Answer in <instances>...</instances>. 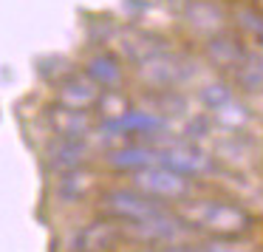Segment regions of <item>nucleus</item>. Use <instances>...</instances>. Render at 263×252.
I'll list each match as a JSON object with an SVG mask.
<instances>
[{"label":"nucleus","instance_id":"12","mask_svg":"<svg viewBox=\"0 0 263 252\" xmlns=\"http://www.w3.org/2000/svg\"><path fill=\"white\" fill-rule=\"evenodd\" d=\"M159 161H161V150L147 148V145H122V148H114L108 153V165L116 167V170H127V173L144 170V167L159 165Z\"/></svg>","mask_w":263,"mask_h":252},{"label":"nucleus","instance_id":"21","mask_svg":"<svg viewBox=\"0 0 263 252\" xmlns=\"http://www.w3.org/2000/svg\"><path fill=\"white\" fill-rule=\"evenodd\" d=\"M238 26L246 31L249 37H257V40H263V12H257V9H238Z\"/></svg>","mask_w":263,"mask_h":252},{"label":"nucleus","instance_id":"18","mask_svg":"<svg viewBox=\"0 0 263 252\" xmlns=\"http://www.w3.org/2000/svg\"><path fill=\"white\" fill-rule=\"evenodd\" d=\"M235 77H238V82L246 91H260L263 88V57L257 51H246V57L235 68Z\"/></svg>","mask_w":263,"mask_h":252},{"label":"nucleus","instance_id":"22","mask_svg":"<svg viewBox=\"0 0 263 252\" xmlns=\"http://www.w3.org/2000/svg\"><path fill=\"white\" fill-rule=\"evenodd\" d=\"M142 252H193V244H187V241H178V244H153Z\"/></svg>","mask_w":263,"mask_h":252},{"label":"nucleus","instance_id":"4","mask_svg":"<svg viewBox=\"0 0 263 252\" xmlns=\"http://www.w3.org/2000/svg\"><path fill=\"white\" fill-rule=\"evenodd\" d=\"M125 232L130 241H142V244H150V246L153 244H178V241H187L193 235V224L184 215L161 210L139 224H125Z\"/></svg>","mask_w":263,"mask_h":252},{"label":"nucleus","instance_id":"16","mask_svg":"<svg viewBox=\"0 0 263 252\" xmlns=\"http://www.w3.org/2000/svg\"><path fill=\"white\" fill-rule=\"evenodd\" d=\"M97 187V176L91 170H68V173H60V184H57V193L65 204H77V201L88 199Z\"/></svg>","mask_w":263,"mask_h":252},{"label":"nucleus","instance_id":"7","mask_svg":"<svg viewBox=\"0 0 263 252\" xmlns=\"http://www.w3.org/2000/svg\"><path fill=\"white\" fill-rule=\"evenodd\" d=\"M127 238L125 224L116 218H99V221L82 227L71 241V252H110Z\"/></svg>","mask_w":263,"mask_h":252},{"label":"nucleus","instance_id":"17","mask_svg":"<svg viewBox=\"0 0 263 252\" xmlns=\"http://www.w3.org/2000/svg\"><path fill=\"white\" fill-rule=\"evenodd\" d=\"M161 48H164V43H161L159 37L147 34V31H139V29H130L119 37V51H122V57H127L130 63H142V60L153 57Z\"/></svg>","mask_w":263,"mask_h":252},{"label":"nucleus","instance_id":"19","mask_svg":"<svg viewBox=\"0 0 263 252\" xmlns=\"http://www.w3.org/2000/svg\"><path fill=\"white\" fill-rule=\"evenodd\" d=\"M201 102L218 116L221 111H227L232 102H238V99H235L232 88H229L227 82H206V85L201 88Z\"/></svg>","mask_w":263,"mask_h":252},{"label":"nucleus","instance_id":"14","mask_svg":"<svg viewBox=\"0 0 263 252\" xmlns=\"http://www.w3.org/2000/svg\"><path fill=\"white\" fill-rule=\"evenodd\" d=\"M206 57L212 60V65H218V68H229L235 71L240 65V60L246 57V46L238 40V37L232 34H215L206 40Z\"/></svg>","mask_w":263,"mask_h":252},{"label":"nucleus","instance_id":"3","mask_svg":"<svg viewBox=\"0 0 263 252\" xmlns=\"http://www.w3.org/2000/svg\"><path fill=\"white\" fill-rule=\"evenodd\" d=\"M102 212L108 218H116L122 224H139L144 218L156 215V212L167 210L164 201L159 199H150L147 193L136 187H114L108 193H102Z\"/></svg>","mask_w":263,"mask_h":252},{"label":"nucleus","instance_id":"9","mask_svg":"<svg viewBox=\"0 0 263 252\" xmlns=\"http://www.w3.org/2000/svg\"><path fill=\"white\" fill-rule=\"evenodd\" d=\"M102 94H105V88L99 82H93L88 74H68L60 80L57 102L68 105V108H77V111H91L99 105Z\"/></svg>","mask_w":263,"mask_h":252},{"label":"nucleus","instance_id":"13","mask_svg":"<svg viewBox=\"0 0 263 252\" xmlns=\"http://www.w3.org/2000/svg\"><path fill=\"white\" fill-rule=\"evenodd\" d=\"M85 161H88V145L82 139L60 136L48 148V167L54 173H68V170H77V167H85Z\"/></svg>","mask_w":263,"mask_h":252},{"label":"nucleus","instance_id":"11","mask_svg":"<svg viewBox=\"0 0 263 252\" xmlns=\"http://www.w3.org/2000/svg\"><path fill=\"white\" fill-rule=\"evenodd\" d=\"M187 26L195 31L198 37H215L223 31V12L221 6H215L212 0H193L187 6Z\"/></svg>","mask_w":263,"mask_h":252},{"label":"nucleus","instance_id":"6","mask_svg":"<svg viewBox=\"0 0 263 252\" xmlns=\"http://www.w3.org/2000/svg\"><path fill=\"white\" fill-rule=\"evenodd\" d=\"M170 119L159 111H139V108H127L125 114L110 116L99 125V133L105 136H147V139H159L167 133Z\"/></svg>","mask_w":263,"mask_h":252},{"label":"nucleus","instance_id":"1","mask_svg":"<svg viewBox=\"0 0 263 252\" xmlns=\"http://www.w3.org/2000/svg\"><path fill=\"white\" fill-rule=\"evenodd\" d=\"M193 227L204 229L212 235H243L252 227V215L238 204H229V201H218V199H204L195 201L184 210Z\"/></svg>","mask_w":263,"mask_h":252},{"label":"nucleus","instance_id":"5","mask_svg":"<svg viewBox=\"0 0 263 252\" xmlns=\"http://www.w3.org/2000/svg\"><path fill=\"white\" fill-rule=\"evenodd\" d=\"M133 176V187L147 193L150 199H159V201H181L190 195V178L181 176V173L170 170L167 165H150L144 170L130 173Z\"/></svg>","mask_w":263,"mask_h":252},{"label":"nucleus","instance_id":"20","mask_svg":"<svg viewBox=\"0 0 263 252\" xmlns=\"http://www.w3.org/2000/svg\"><path fill=\"white\" fill-rule=\"evenodd\" d=\"M193 252H249V244H243L238 235H215L212 241L193 244Z\"/></svg>","mask_w":263,"mask_h":252},{"label":"nucleus","instance_id":"8","mask_svg":"<svg viewBox=\"0 0 263 252\" xmlns=\"http://www.w3.org/2000/svg\"><path fill=\"white\" fill-rule=\"evenodd\" d=\"M159 150H161V165H167L170 170L181 173V176H201L212 167L210 153L193 142H170Z\"/></svg>","mask_w":263,"mask_h":252},{"label":"nucleus","instance_id":"2","mask_svg":"<svg viewBox=\"0 0 263 252\" xmlns=\"http://www.w3.org/2000/svg\"><path fill=\"white\" fill-rule=\"evenodd\" d=\"M136 71H139L144 85L159 88V91H176L181 82H187L195 74V65L184 54H173L167 48H161L153 57L136 63Z\"/></svg>","mask_w":263,"mask_h":252},{"label":"nucleus","instance_id":"10","mask_svg":"<svg viewBox=\"0 0 263 252\" xmlns=\"http://www.w3.org/2000/svg\"><path fill=\"white\" fill-rule=\"evenodd\" d=\"M48 125L63 139H85L93 131V122L88 116V111H77L60 102L51 105V111H48Z\"/></svg>","mask_w":263,"mask_h":252},{"label":"nucleus","instance_id":"15","mask_svg":"<svg viewBox=\"0 0 263 252\" xmlns=\"http://www.w3.org/2000/svg\"><path fill=\"white\" fill-rule=\"evenodd\" d=\"M85 74L91 77L93 82H99V85L105 88V91H114V88L122 85V80H125V71H122V60L116 57V54H97V57L88 60V68Z\"/></svg>","mask_w":263,"mask_h":252}]
</instances>
